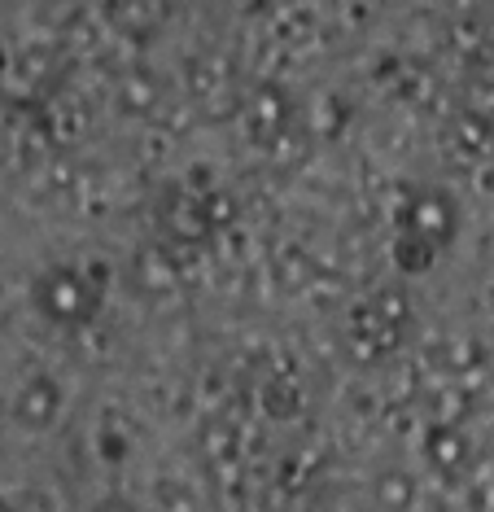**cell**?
Here are the masks:
<instances>
[{
    "mask_svg": "<svg viewBox=\"0 0 494 512\" xmlns=\"http://www.w3.org/2000/svg\"><path fill=\"white\" fill-rule=\"evenodd\" d=\"M132 281H136V289H145V294H162V289H171V281H175L171 254L162 246H145L136 254V263H132Z\"/></svg>",
    "mask_w": 494,
    "mask_h": 512,
    "instance_id": "cell-3",
    "label": "cell"
},
{
    "mask_svg": "<svg viewBox=\"0 0 494 512\" xmlns=\"http://www.w3.org/2000/svg\"><path fill=\"white\" fill-rule=\"evenodd\" d=\"M162 224H171V237H180V241H202V232L210 228L202 197H175L171 215H162Z\"/></svg>",
    "mask_w": 494,
    "mask_h": 512,
    "instance_id": "cell-4",
    "label": "cell"
},
{
    "mask_svg": "<svg viewBox=\"0 0 494 512\" xmlns=\"http://www.w3.org/2000/svg\"><path fill=\"white\" fill-rule=\"evenodd\" d=\"M57 407H62V394H57V386L49 377H31L27 386H22L18 394V421L22 425H31V429H44L57 416Z\"/></svg>",
    "mask_w": 494,
    "mask_h": 512,
    "instance_id": "cell-2",
    "label": "cell"
},
{
    "mask_svg": "<svg viewBox=\"0 0 494 512\" xmlns=\"http://www.w3.org/2000/svg\"><path fill=\"white\" fill-rule=\"evenodd\" d=\"M97 512H136L132 504H123V499H110V504H101Z\"/></svg>",
    "mask_w": 494,
    "mask_h": 512,
    "instance_id": "cell-5",
    "label": "cell"
},
{
    "mask_svg": "<svg viewBox=\"0 0 494 512\" xmlns=\"http://www.w3.org/2000/svg\"><path fill=\"white\" fill-rule=\"evenodd\" d=\"M35 302H40V311L53 324L75 329V324H88L97 316L101 294L88 285L84 272H75V267H49V272L40 276V285H35Z\"/></svg>",
    "mask_w": 494,
    "mask_h": 512,
    "instance_id": "cell-1",
    "label": "cell"
}]
</instances>
